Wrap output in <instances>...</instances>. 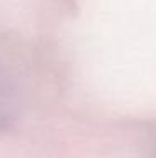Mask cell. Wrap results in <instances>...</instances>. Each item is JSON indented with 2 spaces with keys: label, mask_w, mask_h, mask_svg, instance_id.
<instances>
[{
  "label": "cell",
  "mask_w": 156,
  "mask_h": 158,
  "mask_svg": "<svg viewBox=\"0 0 156 158\" xmlns=\"http://www.w3.org/2000/svg\"><path fill=\"white\" fill-rule=\"evenodd\" d=\"M15 111V99L10 84L0 76V131L7 130L10 121H14Z\"/></svg>",
  "instance_id": "6da1fadb"
}]
</instances>
